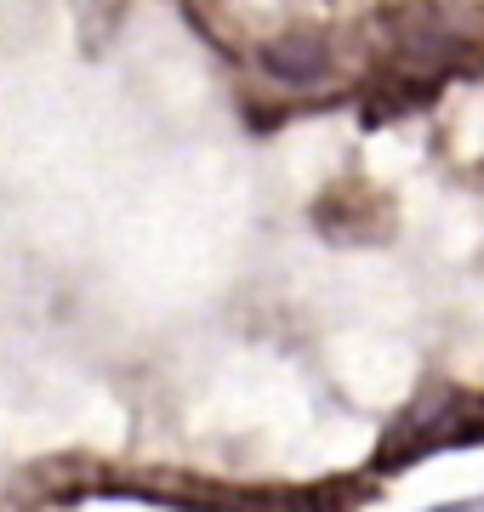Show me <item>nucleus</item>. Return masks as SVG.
Returning a JSON list of instances; mask_svg holds the SVG:
<instances>
[{
  "label": "nucleus",
  "mask_w": 484,
  "mask_h": 512,
  "mask_svg": "<svg viewBox=\"0 0 484 512\" xmlns=\"http://www.w3.org/2000/svg\"><path fill=\"white\" fill-rule=\"evenodd\" d=\"M262 69L291 80V86H308V80L325 74V52L314 40H274V46H262Z\"/></svg>",
  "instance_id": "1"
},
{
  "label": "nucleus",
  "mask_w": 484,
  "mask_h": 512,
  "mask_svg": "<svg viewBox=\"0 0 484 512\" xmlns=\"http://www.w3.org/2000/svg\"><path fill=\"white\" fill-rule=\"evenodd\" d=\"M433 512H484V501H456V507H433Z\"/></svg>",
  "instance_id": "2"
}]
</instances>
